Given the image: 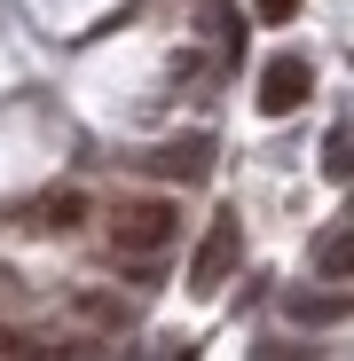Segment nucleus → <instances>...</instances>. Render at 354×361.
I'll list each match as a JSON object with an SVG mask.
<instances>
[{
  "label": "nucleus",
  "instance_id": "6e6552de",
  "mask_svg": "<svg viewBox=\"0 0 354 361\" xmlns=\"http://www.w3.org/2000/svg\"><path fill=\"white\" fill-rule=\"evenodd\" d=\"M252 16H260V24H291V16H300V0H252Z\"/></svg>",
  "mask_w": 354,
  "mask_h": 361
},
{
  "label": "nucleus",
  "instance_id": "39448f33",
  "mask_svg": "<svg viewBox=\"0 0 354 361\" xmlns=\"http://www.w3.org/2000/svg\"><path fill=\"white\" fill-rule=\"evenodd\" d=\"M283 307H291V322H300V330H331V322L354 314V298H338V290H291Z\"/></svg>",
  "mask_w": 354,
  "mask_h": 361
},
{
  "label": "nucleus",
  "instance_id": "1a4fd4ad",
  "mask_svg": "<svg viewBox=\"0 0 354 361\" xmlns=\"http://www.w3.org/2000/svg\"><path fill=\"white\" fill-rule=\"evenodd\" d=\"M260 361H315V345H260Z\"/></svg>",
  "mask_w": 354,
  "mask_h": 361
},
{
  "label": "nucleus",
  "instance_id": "20e7f679",
  "mask_svg": "<svg viewBox=\"0 0 354 361\" xmlns=\"http://www.w3.org/2000/svg\"><path fill=\"white\" fill-rule=\"evenodd\" d=\"M150 173H165V180H182V189H189V180H205V173H213V142H205V134L158 142V149H150Z\"/></svg>",
  "mask_w": 354,
  "mask_h": 361
},
{
  "label": "nucleus",
  "instance_id": "f257e3e1",
  "mask_svg": "<svg viewBox=\"0 0 354 361\" xmlns=\"http://www.w3.org/2000/svg\"><path fill=\"white\" fill-rule=\"evenodd\" d=\"M173 235H182V212H173L165 197H134L110 212V252L118 259H165Z\"/></svg>",
  "mask_w": 354,
  "mask_h": 361
},
{
  "label": "nucleus",
  "instance_id": "7ed1b4c3",
  "mask_svg": "<svg viewBox=\"0 0 354 361\" xmlns=\"http://www.w3.org/2000/svg\"><path fill=\"white\" fill-rule=\"evenodd\" d=\"M236 212H213V228H205V244H197V259H189V290H220L228 283V267H236Z\"/></svg>",
  "mask_w": 354,
  "mask_h": 361
},
{
  "label": "nucleus",
  "instance_id": "0eeeda50",
  "mask_svg": "<svg viewBox=\"0 0 354 361\" xmlns=\"http://www.w3.org/2000/svg\"><path fill=\"white\" fill-rule=\"evenodd\" d=\"M315 275H354V235L346 228H331L323 244H315Z\"/></svg>",
  "mask_w": 354,
  "mask_h": 361
},
{
  "label": "nucleus",
  "instance_id": "423d86ee",
  "mask_svg": "<svg viewBox=\"0 0 354 361\" xmlns=\"http://www.w3.org/2000/svg\"><path fill=\"white\" fill-rule=\"evenodd\" d=\"M79 220H87V197H79V189H47V197H40V228L64 235V228H79Z\"/></svg>",
  "mask_w": 354,
  "mask_h": 361
},
{
  "label": "nucleus",
  "instance_id": "f03ea898",
  "mask_svg": "<svg viewBox=\"0 0 354 361\" xmlns=\"http://www.w3.org/2000/svg\"><path fill=\"white\" fill-rule=\"evenodd\" d=\"M315 94V63L307 55H268V71H260V118H291Z\"/></svg>",
  "mask_w": 354,
  "mask_h": 361
}]
</instances>
